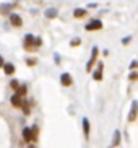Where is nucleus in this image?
Returning a JSON list of instances; mask_svg holds the SVG:
<instances>
[{
    "label": "nucleus",
    "instance_id": "nucleus-19",
    "mask_svg": "<svg viewBox=\"0 0 138 148\" xmlns=\"http://www.w3.org/2000/svg\"><path fill=\"white\" fill-rule=\"evenodd\" d=\"M137 78H138V73H137V72H133V73H130V80H132V82H135Z\"/></svg>",
    "mask_w": 138,
    "mask_h": 148
},
{
    "label": "nucleus",
    "instance_id": "nucleus-17",
    "mask_svg": "<svg viewBox=\"0 0 138 148\" xmlns=\"http://www.w3.org/2000/svg\"><path fill=\"white\" fill-rule=\"evenodd\" d=\"M21 108H23V112L25 114H29V103H21Z\"/></svg>",
    "mask_w": 138,
    "mask_h": 148
},
{
    "label": "nucleus",
    "instance_id": "nucleus-1",
    "mask_svg": "<svg viewBox=\"0 0 138 148\" xmlns=\"http://www.w3.org/2000/svg\"><path fill=\"white\" fill-rule=\"evenodd\" d=\"M23 138H25V142H33L36 138V127H33V129L25 127L23 129Z\"/></svg>",
    "mask_w": 138,
    "mask_h": 148
},
{
    "label": "nucleus",
    "instance_id": "nucleus-8",
    "mask_svg": "<svg viewBox=\"0 0 138 148\" xmlns=\"http://www.w3.org/2000/svg\"><path fill=\"white\" fill-rule=\"evenodd\" d=\"M10 101H12V104L15 106V108H21V103H23V101H21V96L13 95V96H12V99H10Z\"/></svg>",
    "mask_w": 138,
    "mask_h": 148
},
{
    "label": "nucleus",
    "instance_id": "nucleus-21",
    "mask_svg": "<svg viewBox=\"0 0 138 148\" xmlns=\"http://www.w3.org/2000/svg\"><path fill=\"white\" fill-rule=\"evenodd\" d=\"M78 44H80V39L77 38V39H73L72 42H70V46H78Z\"/></svg>",
    "mask_w": 138,
    "mask_h": 148
},
{
    "label": "nucleus",
    "instance_id": "nucleus-10",
    "mask_svg": "<svg viewBox=\"0 0 138 148\" xmlns=\"http://www.w3.org/2000/svg\"><path fill=\"white\" fill-rule=\"evenodd\" d=\"M3 70H5V73L7 75H13L15 73V67H13V64H3Z\"/></svg>",
    "mask_w": 138,
    "mask_h": 148
},
{
    "label": "nucleus",
    "instance_id": "nucleus-7",
    "mask_svg": "<svg viewBox=\"0 0 138 148\" xmlns=\"http://www.w3.org/2000/svg\"><path fill=\"white\" fill-rule=\"evenodd\" d=\"M60 83L64 85V86H70V85L73 83V80H72L70 73H62L60 75Z\"/></svg>",
    "mask_w": 138,
    "mask_h": 148
},
{
    "label": "nucleus",
    "instance_id": "nucleus-25",
    "mask_svg": "<svg viewBox=\"0 0 138 148\" xmlns=\"http://www.w3.org/2000/svg\"><path fill=\"white\" fill-rule=\"evenodd\" d=\"M3 65V59H2V57H0V67Z\"/></svg>",
    "mask_w": 138,
    "mask_h": 148
},
{
    "label": "nucleus",
    "instance_id": "nucleus-20",
    "mask_svg": "<svg viewBox=\"0 0 138 148\" xmlns=\"http://www.w3.org/2000/svg\"><path fill=\"white\" fill-rule=\"evenodd\" d=\"M34 44H36V47H39V46L42 44V41H41V38H36V39H34Z\"/></svg>",
    "mask_w": 138,
    "mask_h": 148
},
{
    "label": "nucleus",
    "instance_id": "nucleus-14",
    "mask_svg": "<svg viewBox=\"0 0 138 148\" xmlns=\"http://www.w3.org/2000/svg\"><path fill=\"white\" fill-rule=\"evenodd\" d=\"M137 117V101H133V104H132V111H130V121H135Z\"/></svg>",
    "mask_w": 138,
    "mask_h": 148
},
{
    "label": "nucleus",
    "instance_id": "nucleus-4",
    "mask_svg": "<svg viewBox=\"0 0 138 148\" xmlns=\"http://www.w3.org/2000/svg\"><path fill=\"white\" fill-rule=\"evenodd\" d=\"M102 69H104L102 62H99V64H98V69H96V70H94V73H93V78H94L96 82L102 80Z\"/></svg>",
    "mask_w": 138,
    "mask_h": 148
},
{
    "label": "nucleus",
    "instance_id": "nucleus-12",
    "mask_svg": "<svg viewBox=\"0 0 138 148\" xmlns=\"http://www.w3.org/2000/svg\"><path fill=\"white\" fill-rule=\"evenodd\" d=\"M12 8H13V5H10V3H3V5H0V12H2L3 15H7Z\"/></svg>",
    "mask_w": 138,
    "mask_h": 148
},
{
    "label": "nucleus",
    "instance_id": "nucleus-6",
    "mask_svg": "<svg viewBox=\"0 0 138 148\" xmlns=\"http://www.w3.org/2000/svg\"><path fill=\"white\" fill-rule=\"evenodd\" d=\"M10 23H12L13 26H21V25H23L21 16L16 15V13H12V15H10Z\"/></svg>",
    "mask_w": 138,
    "mask_h": 148
},
{
    "label": "nucleus",
    "instance_id": "nucleus-2",
    "mask_svg": "<svg viewBox=\"0 0 138 148\" xmlns=\"http://www.w3.org/2000/svg\"><path fill=\"white\" fill-rule=\"evenodd\" d=\"M96 59H98V47H93V51H91V57H89V60H88V64H86V72H89L91 69H93V65H94V62H96Z\"/></svg>",
    "mask_w": 138,
    "mask_h": 148
},
{
    "label": "nucleus",
    "instance_id": "nucleus-3",
    "mask_svg": "<svg viewBox=\"0 0 138 148\" xmlns=\"http://www.w3.org/2000/svg\"><path fill=\"white\" fill-rule=\"evenodd\" d=\"M102 28V23L99 20H93L86 25V31H96V29H101Z\"/></svg>",
    "mask_w": 138,
    "mask_h": 148
},
{
    "label": "nucleus",
    "instance_id": "nucleus-24",
    "mask_svg": "<svg viewBox=\"0 0 138 148\" xmlns=\"http://www.w3.org/2000/svg\"><path fill=\"white\" fill-rule=\"evenodd\" d=\"M122 42H124V44H128V42H130V38H124V39H122Z\"/></svg>",
    "mask_w": 138,
    "mask_h": 148
},
{
    "label": "nucleus",
    "instance_id": "nucleus-23",
    "mask_svg": "<svg viewBox=\"0 0 138 148\" xmlns=\"http://www.w3.org/2000/svg\"><path fill=\"white\" fill-rule=\"evenodd\" d=\"M36 64V59H28V65H34Z\"/></svg>",
    "mask_w": 138,
    "mask_h": 148
},
{
    "label": "nucleus",
    "instance_id": "nucleus-18",
    "mask_svg": "<svg viewBox=\"0 0 138 148\" xmlns=\"http://www.w3.org/2000/svg\"><path fill=\"white\" fill-rule=\"evenodd\" d=\"M10 86H12V88H13V90H16V88H18V86H20V82H16V80H13V82H12V83H10Z\"/></svg>",
    "mask_w": 138,
    "mask_h": 148
},
{
    "label": "nucleus",
    "instance_id": "nucleus-16",
    "mask_svg": "<svg viewBox=\"0 0 138 148\" xmlns=\"http://www.w3.org/2000/svg\"><path fill=\"white\" fill-rule=\"evenodd\" d=\"M120 143V132H115L114 134V142H112V145L115 147V145H119Z\"/></svg>",
    "mask_w": 138,
    "mask_h": 148
},
{
    "label": "nucleus",
    "instance_id": "nucleus-13",
    "mask_svg": "<svg viewBox=\"0 0 138 148\" xmlns=\"http://www.w3.org/2000/svg\"><path fill=\"white\" fill-rule=\"evenodd\" d=\"M73 15H75V18H81V16H86V10L85 8H77L73 12Z\"/></svg>",
    "mask_w": 138,
    "mask_h": 148
},
{
    "label": "nucleus",
    "instance_id": "nucleus-5",
    "mask_svg": "<svg viewBox=\"0 0 138 148\" xmlns=\"http://www.w3.org/2000/svg\"><path fill=\"white\" fill-rule=\"evenodd\" d=\"M33 46H34V36L33 34H26L25 36V49H33Z\"/></svg>",
    "mask_w": 138,
    "mask_h": 148
},
{
    "label": "nucleus",
    "instance_id": "nucleus-26",
    "mask_svg": "<svg viewBox=\"0 0 138 148\" xmlns=\"http://www.w3.org/2000/svg\"><path fill=\"white\" fill-rule=\"evenodd\" d=\"M29 148H34V147H29Z\"/></svg>",
    "mask_w": 138,
    "mask_h": 148
},
{
    "label": "nucleus",
    "instance_id": "nucleus-9",
    "mask_svg": "<svg viewBox=\"0 0 138 148\" xmlns=\"http://www.w3.org/2000/svg\"><path fill=\"white\" fill-rule=\"evenodd\" d=\"M83 134H85V137H89V121H88L86 117L83 119Z\"/></svg>",
    "mask_w": 138,
    "mask_h": 148
},
{
    "label": "nucleus",
    "instance_id": "nucleus-15",
    "mask_svg": "<svg viewBox=\"0 0 138 148\" xmlns=\"http://www.w3.org/2000/svg\"><path fill=\"white\" fill-rule=\"evenodd\" d=\"M15 95H18V96H25L26 95V85H20V86L16 88V93Z\"/></svg>",
    "mask_w": 138,
    "mask_h": 148
},
{
    "label": "nucleus",
    "instance_id": "nucleus-22",
    "mask_svg": "<svg viewBox=\"0 0 138 148\" xmlns=\"http://www.w3.org/2000/svg\"><path fill=\"white\" fill-rule=\"evenodd\" d=\"M137 65H138V64H137V60H133L132 64H130V69H132V70H135V69H137Z\"/></svg>",
    "mask_w": 138,
    "mask_h": 148
},
{
    "label": "nucleus",
    "instance_id": "nucleus-11",
    "mask_svg": "<svg viewBox=\"0 0 138 148\" xmlns=\"http://www.w3.org/2000/svg\"><path fill=\"white\" fill-rule=\"evenodd\" d=\"M57 15H59L57 8H47L46 10V18H55Z\"/></svg>",
    "mask_w": 138,
    "mask_h": 148
}]
</instances>
